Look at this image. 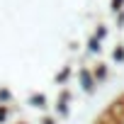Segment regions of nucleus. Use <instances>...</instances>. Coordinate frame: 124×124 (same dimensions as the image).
I'll use <instances>...</instances> for the list:
<instances>
[{
	"label": "nucleus",
	"instance_id": "nucleus-1",
	"mask_svg": "<svg viewBox=\"0 0 124 124\" xmlns=\"http://www.w3.org/2000/svg\"><path fill=\"white\" fill-rule=\"evenodd\" d=\"M37 124H124V76L83 73L78 93L66 90L56 105H44Z\"/></svg>",
	"mask_w": 124,
	"mask_h": 124
}]
</instances>
